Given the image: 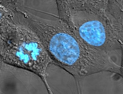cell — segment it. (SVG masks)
Wrapping results in <instances>:
<instances>
[{"mask_svg":"<svg viewBox=\"0 0 123 94\" xmlns=\"http://www.w3.org/2000/svg\"><path fill=\"white\" fill-rule=\"evenodd\" d=\"M118 1L63 0L60 17L88 46L109 54L123 44V5Z\"/></svg>","mask_w":123,"mask_h":94,"instance_id":"6da1fadb","label":"cell"},{"mask_svg":"<svg viewBox=\"0 0 123 94\" xmlns=\"http://www.w3.org/2000/svg\"><path fill=\"white\" fill-rule=\"evenodd\" d=\"M41 39L51 59L77 81L93 74L100 64V53L85 43L61 18L46 27Z\"/></svg>","mask_w":123,"mask_h":94,"instance_id":"7a4b0ae2","label":"cell"}]
</instances>
